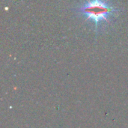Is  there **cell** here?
I'll list each match as a JSON object with an SVG mask.
<instances>
[{"instance_id":"6da1fadb","label":"cell","mask_w":128,"mask_h":128,"mask_svg":"<svg viewBox=\"0 0 128 128\" xmlns=\"http://www.w3.org/2000/svg\"><path fill=\"white\" fill-rule=\"evenodd\" d=\"M79 10L86 16L87 19L92 20L97 28L100 21L105 20L109 22L110 16L116 11V9L105 1L92 0L82 6Z\"/></svg>"}]
</instances>
